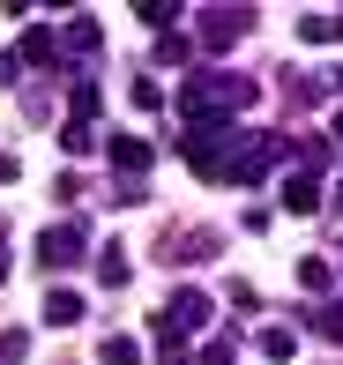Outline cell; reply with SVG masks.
<instances>
[{"label":"cell","mask_w":343,"mask_h":365,"mask_svg":"<svg viewBox=\"0 0 343 365\" xmlns=\"http://www.w3.org/2000/svg\"><path fill=\"white\" fill-rule=\"evenodd\" d=\"M135 23H150V30H165V38H172V23H179V0H142V8H135Z\"/></svg>","instance_id":"30bf717a"},{"label":"cell","mask_w":343,"mask_h":365,"mask_svg":"<svg viewBox=\"0 0 343 365\" xmlns=\"http://www.w3.org/2000/svg\"><path fill=\"white\" fill-rule=\"evenodd\" d=\"M336 142H343V112H336Z\"/></svg>","instance_id":"603a6c76"},{"label":"cell","mask_w":343,"mask_h":365,"mask_svg":"<svg viewBox=\"0 0 343 365\" xmlns=\"http://www.w3.org/2000/svg\"><path fill=\"white\" fill-rule=\"evenodd\" d=\"M299 38H306V45H336V15H306Z\"/></svg>","instance_id":"9a60e30c"},{"label":"cell","mask_w":343,"mask_h":365,"mask_svg":"<svg viewBox=\"0 0 343 365\" xmlns=\"http://www.w3.org/2000/svg\"><path fill=\"white\" fill-rule=\"evenodd\" d=\"M97 276H105V284H127V246H105V254H97Z\"/></svg>","instance_id":"5bb4252c"},{"label":"cell","mask_w":343,"mask_h":365,"mask_svg":"<svg viewBox=\"0 0 343 365\" xmlns=\"http://www.w3.org/2000/svg\"><path fill=\"white\" fill-rule=\"evenodd\" d=\"M45 321H53V328H75V321H83V291H45Z\"/></svg>","instance_id":"52a82bcc"},{"label":"cell","mask_w":343,"mask_h":365,"mask_svg":"<svg viewBox=\"0 0 343 365\" xmlns=\"http://www.w3.org/2000/svg\"><path fill=\"white\" fill-rule=\"evenodd\" d=\"M254 30V8H202V38L209 45H239Z\"/></svg>","instance_id":"277c9868"},{"label":"cell","mask_w":343,"mask_h":365,"mask_svg":"<svg viewBox=\"0 0 343 365\" xmlns=\"http://www.w3.org/2000/svg\"><path fill=\"white\" fill-rule=\"evenodd\" d=\"M299 284H306V291H329V284H336V269H329L321 254H306V261H299Z\"/></svg>","instance_id":"7c38bea8"},{"label":"cell","mask_w":343,"mask_h":365,"mask_svg":"<svg viewBox=\"0 0 343 365\" xmlns=\"http://www.w3.org/2000/svg\"><path fill=\"white\" fill-rule=\"evenodd\" d=\"M23 53L38 60V68H45V60H53V30H30V38H23Z\"/></svg>","instance_id":"d6986e66"},{"label":"cell","mask_w":343,"mask_h":365,"mask_svg":"<svg viewBox=\"0 0 343 365\" xmlns=\"http://www.w3.org/2000/svg\"><path fill=\"white\" fill-rule=\"evenodd\" d=\"M336 217H343V179H336Z\"/></svg>","instance_id":"7402d4cb"},{"label":"cell","mask_w":343,"mask_h":365,"mask_svg":"<svg viewBox=\"0 0 343 365\" xmlns=\"http://www.w3.org/2000/svg\"><path fill=\"white\" fill-rule=\"evenodd\" d=\"M209 313H217V306H209V291H194V284H179L172 291V306L165 313H157V336H194V328H209Z\"/></svg>","instance_id":"7a4b0ae2"},{"label":"cell","mask_w":343,"mask_h":365,"mask_svg":"<svg viewBox=\"0 0 343 365\" xmlns=\"http://www.w3.org/2000/svg\"><path fill=\"white\" fill-rule=\"evenodd\" d=\"M105 149H112V164H120V172H135V179H142V172H150V157H157V149H150V142H142V135H112Z\"/></svg>","instance_id":"5b68a950"},{"label":"cell","mask_w":343,"mask_h":365,"mask_svg":"<svg viewBox=\"0 0 343 365\" xmlns=\"http://www.w3.org/2000/svg\"><path fill=\"white\" fill-rule=\"evenodd\" d=\"M60 45H68V53H97V23H90V15H68V30H60Z\"/></svg>","instance_id":"ba28073f"},{"label":"cell","mask_w":343,"mask_h":365,"mask_svg":"<svg viewBox=\"0 0 343 365\" xmlns=\"http://www.w3.org/2000/svg\"><path fill=\"white\" fill-rule=\"evenodd\" d=\"M254 105V82L247 75H224V68H202L179 82V112H187V127H232V112Z\"/></svg>","instance_id":"6da1fadb"},{"label":"cell","mask_w":343,"mask_h":365,"mask_svg":"<svg viewBox=\"0 0 343 365\" xmlns=\"http://www.w3.org/2000/svg\"><path fill=\"white\" fill-rule=\"evenodd\" d=\"M30 358V336H23V328H8V336H0V365H23Z\"/></svg>","instance_id":"2e32d148"},{"label":"cell","mask_w":343,"mask_h":365,"mask_svg":"<svg viewBox=\"0 0 343 365\" xmlns=\"http://www.w3.org/2000/svg\"><path fill=\"white\" fill-rule=\"evenodd\" d=\"M336 82H343V68H336Z\"/></svg>","instance_id":"cb8c5ba5"},{"label":"cell","mask_w":343,"mask_h":365,"mask_svg":"<svg viewBox=\"0 0 343 365\" xmlns=\"http://www.w3.org/2000/svg\"><path fill=\"white\" fill-rule=\"evenodd\" d=\"M261 358H269V365L299 358V336H291V328H261Z\"/></svg>","instance_id":"9c48e42d"},{"label":"cell","mask_w":343,"mask_h":365,"mask_svg":"<svg viewBox=\"0 0 343 365\" xmlns=\"http://www.w3.org/2000/svg\"><path fill=\"white\" fill-rule=\"evenodd\" d=\"M68 105H75L68 120H90V112H97V82H75V97H68Z\"/></svg>","instance_id":"e0dca14e"},{"label":"cell","mask_w":343,"mask_h":365,"mask_svg":"<svg viewBox=\"0 0 343 365\" xmlns=\"http://www.w3.org/2000/svg\"><path fill=\"white\" fill-rule=\"evenodd\" d=\"M97 358H105V365H142L150 351H142L135 336H105V351H97Z\"/></svg>","instance_id":"8fae6325"},{"label":"cell","mask_w":343,"mask_h":365,"mask_svg":"<svg viewBox=\"0 0 343 365\" xmlns=\"http://www.w3.org/2000/svg\"><path fill=\"white\" fill-rule=\"evenodd\" d=\"M194 365H232V336H217V343H209V351L194 358Z\"/></svg>","instance_id":"ffe728a7"},{"label":"cell","mask_w":343,"mask_h":365,"mask_svg":"<svg viewBox=\"0 0 343 365\" xmlns=\"http://www.w3.org/2000/svg\"><path fill=\"white\" fill-rule=\"evenodd\" d=\"M8 179H15V157H0V187H8Z\"/></svg>","instance_id":"44dd1931"},{"label":"cell","mask_w":343,"mask_h":365,"mask_svg":"<svg viewBox=\"0 0 343 365\" xmlns=\"http://www.w3.org/2000/svg\"><path fill=\"white\" fill-rule=\"evenodd\" d=\"M314 328H321V336H336V343H343V298H336V306H321V313H314Z\"/></svg>","instance_id":"ac0fdd59"},{"label":"cell","mask_w":343,"mask_h":365,"mask_svg":"<svg viewBox=\"0 0 343 365\" xmlns=\"http://www.w3.org/2000/svg\"><path fill=\"white\" fill-rule=\"evenodd\" d=\"M284 209L314 217V209H321V179H314V172H291V179H284Z\"/></svg>","instance_id":"8992f818"},{"label":"cell","mask_w":343,"mask_h":365,"mask_svg":"<svg viewBox=\"0 0 343 365\" xmlns=\"http://www.w3.org/2000/svg\"><path fill=\"white\" fill-rule=\"evenodd\" d=\"M60 149H68V157H90V149H97V135H90V120H68V135H60Z\"/></svg>","instance_id":"4fadbf2b"},{"label":"cell","mask_w":343,"mask_h":365,"mask_svg":"<svg viewBox=\"0 0 343 365\" xmlns=\"http://www.w3.org/2000/svg\"><path fill=\"white\" fill-rule=\"evenodd\" d=\"M83 254H90V231H83V217H68V224L38 231V261H45V269H75Z\"/></svg>","instance_id":"3957f363"}]
</instances>
